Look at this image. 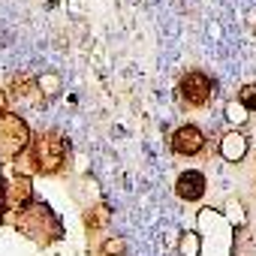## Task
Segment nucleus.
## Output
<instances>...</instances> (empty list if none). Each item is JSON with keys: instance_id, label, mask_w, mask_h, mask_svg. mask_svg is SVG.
I'll return each instance as SVG.
<instances>
[{"instance_id": "nucleus-1", "label": "nucleus", "mask_w": 256, "mask_h": 256, "mask_svg": "<svg viewBox=\"0 0 256 256\" xmlns=\"http://www.w3.org/2000/svg\"><path fill=\"white\" fill-rule=\"evenodd\" d=\"M28 142H30L28 124L16 114H0V160H18Z\"/></svg>"}, {"instance_id": "nucleus-2", "label": "nucleus", "mask_w": 256, "mask_h": 256, "mask_svg": "<svg viewBox=\"0 0 256 256\" xmlns=\"http://www.w3.org/2000/svg\"><path fill=\"white\" fill-rule=\"evenodd\" d=\"M30 157H34V166L40 172H58L64 166V160H66V142L58 133H46L30 148Z\"/></svg>"}, {"instance_id": "nucleus-3", "label": "nucleus", "mask_w": 256, "mask_h": 256, "mask_svg": "<svg viewBox=\"0 0 256 256\" xmlns=\"http://www.w3.org/2000/svg\"><path fill=\"white\" fill-rule=\"evenodd\" d=\"M178 94H181V100L184 102H190V106H205L208 100H211V94H214V82L205 76V72H187L184 78H181V84H178Z\"/></svg>"}, {"instance_id": "nucleus-4", "label": "nucleus", "mask_w": 256, "mask_h": 256, "mask_svg": "<svg viewBox=\"0 0 256 256\" xmlns=\"http://www.w3.org/2000/svg\"><path fill=\"white\" fill-rule=\"evenodd\" d=\"M172 148H175V154L193 157V154H199V151L205 148V136H202L199 126L184 124V126H178V130L172 133Z\"/></svg>"}, {"instance_id": "nucleus-5", "label": "nucleus", "mask_w": 256, "mask_h": 256, "mask_svg": "<svg viewBox=\"0 0 256 256\" xmlns=\"http://www.w3.org/2000/svg\"><path fill=\"white\" fill-rule=\"evenodd\" d=\"M205 175L202 172H196V169H190V172H181L178 175V181H175V193L184 199V202H199L202 196H205Z\"/></svg>"}, {"instance_id": "nucleus-6", "label": "nucleus", "mask_w": 256, "mask_h": 256, "mask_svg": "<svg viewBox=\"0 0 256 256\" xmlns=\"http://www.w3.org/2000/svg\"><path fill=\"white\" fill-rule=\"evenodd\" d=\"M220 154H223V160H229V163L241 160V157L247 154V142H244V136H241V133H226L223 142H220Z\"/></svg>"}, {"instance_id": "nucleus-7", "label": "nucleus", "mask_w": 256, "mask_h": 256, "mask_svg": "<svg viewBox=\"0 0 256 256\" xmlns=\"http://www.w3.org/2000/svg\"><path fill=\"white\" fill-rule=\"evenodd\" d=\"M28 193H30V184H28V178H16L12 181V187H10V202H24L28 199Z\"/></svg>"}, {"instance_id": "nucleus-8", "label": "nucleus", "mask_w": 256, "mask_h": 256, "mask_svg": "<svg viewBox=\"0 0 256 256\" xmlns=\"http://www.w3.org/2000/svg\"><path fill=\"white\" fill-rule=\"evenodd\" d=\"M238 102L247 108V112H256V84H244L238 90Z\"/></svg>"}, {"instance_id": "nucleus-9", "label": "nucleus", "mask_w": 256, "mask_h": 256, "mask_svg": "<svg viewBox=\"0 0 256 256\" xmlns=\"http://www.w3.org/2000/svg\"><path fill=\"white\" fill-rule=\"evenodd\" d=\"M181 250H184L187 256H196V253H199V244H196V235H184V241H181Z\"/></svg>"}, {"instance_id": "nucleus-10", "label": "nucleus", "mask_w": 256, "mask_h": 256, "mask_svg": "<svg viewBox=\"0 0 256 256\" xmlns=\"http://www.w3.org/2000/svg\"><path fill=\"white\" fill-rule=\"evenodd\" d=\"M12 88H16V90H18V94L24 96V94L30 90V82H28V78H16V82H12Z\"/></svg>"}, {"instance_id": "nucleus-11", "label": "nucleus", "mask_w": 256, "mask_h": 256, "mask_svg": "<svg viewBox=\"0 0 256 256\" xmlns=\"http://www.w3.org/2000/svg\"><path fill=\"white\" fill-rule=\"evenodd\" d=\"M6 202H10V187H6V181H0V208Z\"/></svg>"}, {"instance_id": "nucleus-12", "label": "nucleus", "mask_w": 256, "mask_h": 256, "mask_svg": "<svg viewBox=\"0 0 256 256\" xmlns=\"http://www.w3.org/2000/svg\"><path fill=\"white\" fill-rule=\"evenodd\" d=\"M124 247H120V241H108L106 244V256H114V253H120Z\"/></svg>"}, {"instance_id": "nucleus-13", "label": "nucleus", "mask_w": 256, "mask_h": 256, "mask_svg": "<svg viewBox=\"0 0 256 256\" xmlns=\"http://www.w3.org/2000/svg\"><path fill=\"white\" fill-rule=\"evenodd\" d=\"M4 108H6V100H4V94H0V114H4Z\"/></svg>"}]
</instances>
